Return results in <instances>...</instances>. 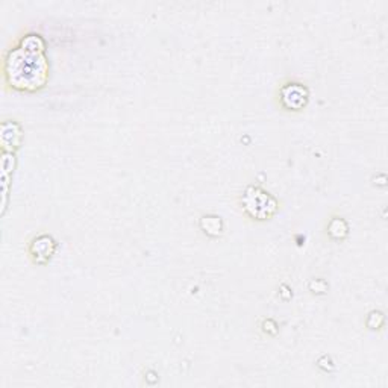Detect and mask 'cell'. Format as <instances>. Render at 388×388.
Listing matches in <instances>:
<instances>
[{"mask_svg": "<svg viewBox=\"0 0 388 388\" xmlns=\"http://www.w3.org/2000/svg\"><path fill=\"white\" fill-rule=\"evenodd\" d=\"M5 71L8 82L14 89L35 91L46 84L49 76V64L43 53L29 52L19 47L8 55Z\"/></svg>", "mask_w": 388, "mask_h": 388, "instance_id": "cell-1", "label": "cell"}, {"mask_svg": "<svg viewBox=\"0 0 388 388\" xmlns=\"http://www.w3.org/2000/svg\"><path fill=\"white\" fill-rule=\"evenodd\" d=\"M241 203L243 210L257 220L270 219L278 211V202L275 197L258 187H249L241 197Z\"/></svg>", "mask_w": 388, "mask_h": 388, "instance_id": "cell-2", "label": "cell"}, {"mask_svg": "<svg viewBox=\"0 0 388 388\" xmlns=\"http://www.w3.org/2000/svg\"><path fill=\"white\" fill-rule=\"evenodd\" d=\"M281 102L284 108L297 111L304 108L308 102V91L300 84H288L281 91Z\"/></svg>", "mask_w": 388, "mask_h": 388, "instance_id": "cell-3", "label": "cell"}, {"mask_svg": "<svg viewBox=\"0 0 388 388\" xmlns=\"http://www.w3.org/2000/svg\"><path fill=\"white\" fill-rule=\"evenodd\" d=\"M53 252H55V241L49 235L37 237V239H34V241L30 243V248H29L30 257L34 258L35 263L39 264L47 263L53 255Z\"/></svg>", "mask_w": 388, "mask_h": 388, "instance_id": "cell-4", "label": "cell"}, {"mask_svg": "<svg viewBox=\"0 0 388 388\" xmlns=\"http://www.w3.org/2000/svg\"><path fill=\"white\" fill-rule=\"evenodd\" d=\"M23 49H26L29 52H35V53H43L44 52V41L39 35H28L25 39L21 41Z\"/></svg>", "mask_w": 388, "mask_h": 388, "instance_id": "cell-5", "label": "cell"}]
</instances>
